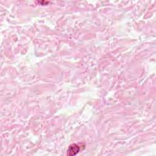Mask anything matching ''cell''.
<instances>
[{
    "label": "cell",
    "mask_w": 156,
    "mask_h": 156,
    "mask_svg": "<svg viewBox=\"0 0 156 156\" xmlns=\"http://www.w3.org/2000/svg\"><path fill=\"white\" fill-rule=\"evenodd\" d=\"M80 147L79 144H75V143L72 144L69 146L68 149L67 155L69 156L76 155L80 151Z\"/></svg>",
    "instance_id": "obj_1"
}]
</instances>
